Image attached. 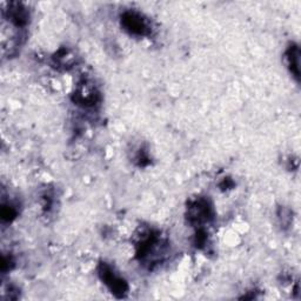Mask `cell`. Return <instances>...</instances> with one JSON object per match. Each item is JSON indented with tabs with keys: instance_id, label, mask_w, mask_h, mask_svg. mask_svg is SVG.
<instances>
[{
	"instance_id": "cell-2",
	"label": "cell",
	"mask_w": 301,
	"mask_h": 301,
	"mask_svg": "<svg viewBox=\"0 0 301 301\" xmlns=\"http://www.w3.org/2000/svg\"><path fill=\"white\" fill-rule=\"evenodd\" d=\"M287 59L294 75L299 76V50L298 47H292L287 53Z\"/></svg>"
},
{
	"instance_id": "cell-1",
	"label": "cell",
	"mask_w": 301,
	"mask_h": 301,
	"mask_svg": "<svg viewBox=\"0 0 301 301\" xmlns=\"http://www.w3.org/2000/svg\"><path fill=\"white\" fill-rule=\"evenodd\" d=\"M124 24H125L126 28L133 32V33L144 34L147 29V26L143 18L134 13L126 14L125 18H124Z\"/></svg>"
}]
</instances>
